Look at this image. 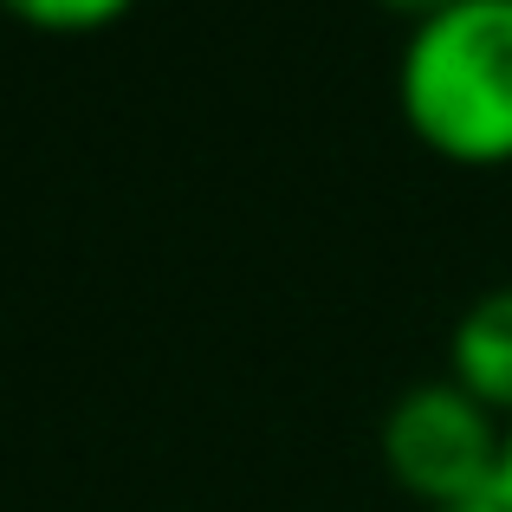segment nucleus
<instances>
[{
  "instance_id": "obj_1",
  "label": "nucleus",
  "mask_w": 512,
  "mask_h": 512,
  "mask_svg": "<svg viewBox=\"0 0 512 512\" xmlns=\"http://www.w3.org/2000/svg\"><path fill=\"white\" fill-rule=\"evenodd\" d=\"M396 104L448 163H512V0H454L409 26Z\"/></svg>"
},
{
  "instance_id": "obj_2",
  "label": "nucleus",
  "mask_w": 512,
  "mask_h": 512,
  "mask_svg": "<svg viewBox=\"0 0 512 512\" xmlns=\"http://www.w3.org/2000/svg\"><path fill=\"white\" fill-rule=\"evenodd\" d=\"M500 448L506 422L474 402L454 376L415 383L383 415V461L402 493L428 500L435 512L467 506L480 493H500Z\"/></svg>"
},
{
  "instance_id": "obj_3",
  "label": "nucleus",
  "mask_w": 512,
  "mask_h": 512,
  "mask_svg": "<svg viewBox=\"0 0 512 512\" xmlns=\"http://www.w3.org/2000/svg\"><path fill=\"white\" fill-rule=\"evenodd\" d=\"M448 376L474 402L512 422V286H493L454 318L448 338Z\"/></svg>"
},
{
  "instance_id": "obj_4",
  "label": "nucleus",
  "mask_w": 512,
  "mask_h": 512,
  "mask_svg": "<svg viewBox=\"0 0 512 512\" xmlns=\"http://www.w3.org/2000/svg\"><path fill=\"white\" fill-rule=\"evenodd\" d=\"M13 20L39 26V33H104L117 26L137 0H0Z\"/></svg>"
},
{
  "instance_id": "obj_5",
  "label": "nucleus",
  "mask_w": 512,
  "mask_h": 512,
  "mask_svg": "<svg viewBox=\"0 0 512 512\" xmlns=\"http://www.w3.org/2000/svg\"><path fill=\"white\" fill-rule=\"evenodd\" d=\"M376 7H389V13H396V20L422 26V20H435V13H448L454 0H376Z\"/></svg>"
},
{
  "instance_id": "obj_6",
  "label": "nucleus",
  "mask_w": 512,
  "mask_h": 512,
  "mask_svg": "<svg viewBox=\"0 0 512 512\" xmlns=\"http://www.w3.org/2000/svg\"><path fill=\"white\" fill-rule=\"evenodd\" d=\"M500 500L512 506V422H506V448H500Z\"/></svg>"
},
{
  "instance_id": "obj_7",
  "label": "nucleus",
  "mask_w": 512,
  "mask_h": 512,
  "mask_svg": "<svg viewBox=\"0 0 512 512\" xmlns=\"http://www.w3.org/2000/svg\"><path fill=\"white\" fill-rule=\"evenodd\" d=\"M448 512H512L500 493H480V500H467V506H448Z\"/></svg>"
}]
</instances>
